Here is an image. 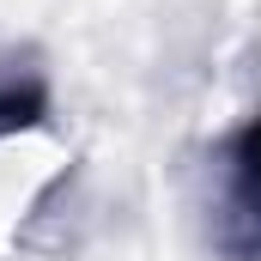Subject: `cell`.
I'll return each mask as SVG.
<instances>
[{"mask_svg":"<svg viewBox=\"0 0 261 261\" xmlns=\"http://www.w3.org/2000/svg\"><path fill=\"white\" fill-rule=\"evenodd\" d=\"M206 249L219 261H261V110H249L213 152Z\"/></svg>","mask_w":261,"mask_h":261,"instance_id":"obj_1","label":"cell"},{"mask_svg":"<svg viewBox=\"0 0 261 261\" xmlns=\"http://www.w3.org/2000/svg\"><path fill=\"white\" fill-rule=\"evenodd\" d=\"M43 116H49V79H43L37 67L0 55V140L37 128Z\"/></svg>","mask_w":261,"mask_h":261,"instance_id":"obj_2","label":"cell"}]
</instances>
